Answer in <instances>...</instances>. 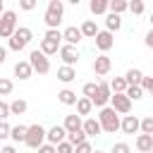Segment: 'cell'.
I'll return each instance as SVG.
<instances>
[{
	"label": "cell",
	"mask_w": 153,
	"mask_h": 153,
	"mask_svg": "<svg viewBox=\"0 0 153 153\" xmlns=\"http://www.w3.org/2000/svg\"><path fill=\"white\" fill-rule=\"evenodd\" d=\"M57 79L62 81V84H72L74 79H76V69L74 67H57Z\"/></svg>",
	"instance_id": "obj_23"
},
{
	"label": "cell",
	"mask_w": 153,
	"mask_h": 153,
	"mask_svg": "<svg viewBox=\"0 0 153 153\" xmlns=\"http://www.w3.org/2000/svg\"><path fill=\"white\" fill-rule=\"evenodd\" d=\"M110 153H131V148H129V143H124V141H117V143L110 148Z\"/></svg>",
	"instance_id": "obj_37"
},
{
	"label": "cell",
	"mask_w": 153,
	"mask_h": 153,
	"mask_svg": "<svg viewBox=\"0 0 153 153\" xmlns=\"http://www.w3.org/2000/svg\"><path fill=\"white\" fill-rule=\"evenodd\" d=\"M55 151H57V153H74V146L65 139L62 143H57V146H55Z\"/></svg>",
	"instance_id": "obj_38"
},
{
	"label": "cell",
	"mask_w": 153,
	"mask_h": 153,
	"mask_svg": "<svg viewBox=\"0 0 153 153\" xmlns=\"http://www.w3.org/2000/svg\"><path fill=\"white\" fill-rule=\"evenodd\" d=\"M88 10L91 14H108V0H91Z\"/></svg>",
	"instance_id": "obj_29"
},
{
	"label": "cell",
	"mask_w": 153,
	"mask_h": 153,
	"mask_svg": "<svg viewBox=\"0 0 153 153\" xmlns=\"http://www.w3.org/2000/svg\"><path fill=\"white\" fill-rule=\"evenodd\" d=\"M81 38H84V36H81L79 26H67V29L62 31V41H65V45H74V48H76V43H79Z\"/></svg>",
	"instance_id": "obj_15"
},
{
	"label": "cell",
	"mask_w": 153,
	"mask_h": 153,
	"mask_svg": "<svg viewBox=\"0 0 153 153\" xmlns=\"http://www.w3.org/2000/svg\"><path fill=\"white\" fill-rule=\"evenodd\" d=\"M98 122H100L103 134H115V131L120 129V115H117L110 105H105V108L98 110Z\"/></svg>",
	"instance_id": "obj_3"
},
{
	"label": "cell",
	"mask_w": 153,
	"mask_h": 153,
	"mask_svg": "<svg viewBox=\"0 0 153 153\" xmlns=\"http://www.w3.org/2000/svg\"><path fill=\"white\" fill-rule=\"evenodd\" d=\"M141 88H143V91H148V93H151V98H153V76H143Z\"/></svg>",
	"instance_id": "obj_42"
},
{
	"label": "cell",
	"mask_w": 153,
	"mask_h": 153,
	"mask_svg": "<svg viewBox=\"0 0 153 153\" xmlns=\"http://www.w3.org/2000/svg\"><path fill=\"white\" fill-rule=\"evenodd\" d=\"M79 31H81V36H84V38H96V33H98L100 29L96 26V22H93V19H84V22H81V26H79Z\"/></svg>",
	"instance_id": "obj_22"
},
{
	"label": "cell",
	"mask_w": 153,
	"mask_h": 153,
	"mask_svg": "<svg viewBox=\"0 0 153 153\" xmlns=\"http://www.w3.org/2000/svg\"><path fill=\"white\" fill-rule=\"evenodd\" d=\"M143 43H146V48H151V50H153V29H151V31L146 33V38H143Z\"/></svg>",
	"instance_id": "obj_45"
},
{
	"label": "cell",
	"mask_w": 153,
	"mask_h": 153,
	"mask_svg": "<svg viewBox=\"0 0 153 153\" xmlns=\"http://www.w3.org/2000/svg\"><path fill=\"white\" fill-rule=\"evenodd\" d=\"M26 129H29L26 124H14V127L10 129V139L17 141V143H19V141L24 143V139H26Z\"/></svg>",
	"instance_id": "obj_27"
},
{
	"label": "cell",
	"mask_w": 153,
	"mask_h": 153,
	"mask_svg": "<svg viewBox=\"0 0 153 153\" xmlns=\"http://www.w3.org/2000/svg\"><path fill=\"white\" fill-rule=\"evenodd\" d=\"M29 65H31V69L36 74H48L50 72V57H45L38 48L29 53Z\"/></svg>",
	"instance_id": "obj_7"
},
{
	"label": "cell",
	"mask_w": 153,
	"mask_h": 153,
	"mask_svg": "<svg viewBox=\"0 0 153 153\" xmlns=\"http://www.w3.org/2000/svg\"><path fill=\"white\" fill-rule=\"evenodd\" d=\"M24 143L29 146V148H33V151H38L43 143H45V127L43 124H29V129H26V139H24Z\"/></svg>",
	"instance_id": "obj_5"
},
{
	"label": "cell",
	"mask_w": 153,
	"mask_h": 153,
	"mask_svg": "<svg viewBox=\"0 0 153 153\" xmlns=\"http://www.w3.org/2000/svg\"><path fill=\"white\" fill-rule=\"evenodd\" d=\"M12 88H14V81L7 76H0V96H10Z\"/></svg>",
	"instance_id": "obj_35"
},
{
	"label": "cell",
	"mask_w": 153,
	"mask_h": 153,
	"mask_svg": "<svg viewBox=\"0 0 153 153\" xmlns=\"http://www.w3.org/2000/svg\"><path fill=\"white\" fill-rule=\"evenodd\" d=\"M143 10H146L143 0H131V2H129V12H131V14H143Z\"/></svg>",
	"instance_id": "obj_36"
},
{
	"label": "cell",
	"mask_w": 153,
	"mask_h": 153,
	"mask_svg": "<svg viewBox=\"0 0 153 153\" xmlns=\"http://www.w3.org/2000/svg\"><path fill=\"white\" fill-rule=\"evenodd\" d=\"M93 153H105V151H96V148H93Z\"/></svg>",
	"instance_id": "obj_50"
},
{
	"label": "cell",
	"mask_w": 153,
	"mask_h": 153,
	"mask_svg": "<svg viewBox=\"0 0 153 153\" xmlns=\"http://www.w3.org/2000/svg\"><path fill=\"white\" fill-rule=\"evenodd\" d=\"M151 153H153V151H151Z\"/></svg>",
	"instance_id": "obj_51"
},
{
	"label": "cell",
	"mask_w": 153,
	"mask_h": 153,
	"mask_svg": "<svg viewBox=\"0 0 153 153\" xmlns=\"http://www.w3.org/2000/svg\"><path fill=\"white\" fill-rule=\"evenodd\" d=\"M93 43H96V48L100 50V55H105L112 45H115V33H110V31H98L96 33V38H93Z\"/></svg>",
	"instance_id": "obj_10"
},
{
	"label": "cell",
	"mask_w": 153,
	"mask_h": 153,
	"mask_svg": "<svg viewBox=\"0 0 153 153\" xmlns=\"http://www.w3.org/2000/svg\"><path fill=\"white\" fill-rule=\"evenodd\" d=\"M60 57H62V62H65V67H74L76 62H79V50L74 48V45H60Z\"/></svg>",
	"instance_id": "obj_12"
},
{
	"label": "cell",
	"mask_w": 153,
	"mask_h": 153,
	"mask_svg": "<svg viewBox=\"0 0 153 153\" xmlns=\"http://www.w3.org/2000/svg\"><path fill=\"white\" fill-rule=\"evenodd\" d=\"M62 17H65V2H62V0H48L45 14H43L45 26H48V29H60Z\"/></svg>",
	"instance_id": "obj_2"
},
{
	"label": "cell",
	"mask_w": 153,
	"mask_h": 153,
	"mask_svg": "<svg viewBox=\"0 0 153 153\" xmlns=\"http://www.w3.org/2000/svg\"><path fill=\"white\" fill-rule=\"evenodd\" d=\"M134 146H136V153H151V151H153V136L139 134L136 141H134Z\"/></svg>",
	"instance_id": "obj_18"
},
{
	"label": "cell",
	"mask_w": 153,
	"mask_h": 153,
	"mask_svg": "<svg viewBox=\"0 0 153 153\" xmlns=\"http://www.w3.org/2000/svg\"><path fill=\"white\" fill-rule=\"evenodd\" d=\"M26 110H29V105H26L24 98H14V100L10 103V115H24Z\"/></svg>",
	"instance_id": "obj_28"
},
{
	"label": "cell",
	"mask_w": 153,
	"mask_h": 153,
	"mask_svg": "<svg viewBox=\"0 0 153 153\" xmlns=\"http://www.w3.org/2000/svg\"><path fill=\"white\" fill-rule=\"evenodd\" d=\"M2 14H5V2L0 0V17H2Z\"/></svg>",
	"instance_id": "obj_48"
},
{
	"label": "cell",
	"mask_w": 153,
	"mask_h": 153,
	"mask_svg": "<svg viewBox=\"0 0 153 153\" xmlns=\"http://www.w3.org/2000/svg\"><path fill=\"white\" fill-rule=\"evenodd\" d=\"M139 134H148V136H153V115H146V117H141Z\"/></svg>",
	"instance_id": "obj_31"
},
{
	"label": "cell",
	"mask_w": 153,
	"mask_h": 153,
	"mask_svg": "<svg viewBox=\"0 0 153 153\" xmlns=\"http://www.w3.org/2000/svg\"><path fill=\"white\" fill-rule=\"evenodd\" d=\"M31 38H33V31H31L29 26H17V31L12 33V38L7 41V48L14 50V53H22V50L31 43Z\"/></svg>",
	"instance_id": "obj_4"
},
{
	"label": "cell",
	"mask_w": 153,
	"mask_h": 153,
	"mask_svg": "<svg viewBox=\"0 0 153 153\" xmlns=\"http://www.w3.org/2000/svg\"><path fill=\"white\" fill-rule=\"evenodd\" d=\"M65 139H67V131H65L62 124H53L50 129H45V143L57 146V143H62Z\"/></svg>",
	"instance_id": "obj_11"
},
{
	"label": "cell",
	"mask_w": 153,
	"mask_h": 153,
	"mask_svg": "<svg viewBox=\"0 0 153 153\" xmlns=\"http://www.w3.org/2000/svg\"><path fill=\"white\" fill-rule=\"evenodd\" d=\"M124 96H127L129 100H141V98H143V88H141V86H127Z\"/></svg>",
	"instance_id": "obj_33"
},
{
	"label": "cell",
	"mask_w": 153,
	"mask_h": 153,
	"mask_svg": "<svg viewBox=\"0 0 153 153\" xmlns=\"http://www.w3.org/2000/svg\"><path fill=\"white\" fill-rule=\"evenodd\" d=\"M67 141H69L72 146H79V143H84V141H88V139H86L84 129H79V131H72V134H67Z\"/></svg>",
	"instance_id": "obj_34"
},
{
	"label": "cell",
	"mask_w": 153,
	"mask_h": 153,
	"mask_svg": "<svg viewBox=\"0 0 153 153\" xmlns=\"http://www.w3.org/2000/svg\"><path fill=\"white\" fill-rule=\"evenodd\" d=\"M5 60H7V48H5V45H0V65H2Z\"/></svg>",
	"instance_id": "obj_46"
},
{
	"label": "cell",
	"mask_w": 153,
	"mask_h": 153,
	"mask_svg": "<svg viewBox=\"0 0 153 153\" xmlns=\"http://www.w3.org/2000/svg\"><path fill=\"white\" fill-rule=\"evenodd\" d=\"M81 124H84V120H81L79 115H65V122H62V127H65V131H67V134H72V131H79V129H81Z\"/></svg>",
	"instance_id": "obj_20"
},
{
	"label": "cell",
	"mask_w": 153,
	"mask_h": 153,
	"mask_svg": "<svg viewBox=\"0 0 153 153\" xmlns=\"http://www.w3.org/2000/svg\"><path fill=\"white\" fill-rule=\"evenodd\" d=\"M139 127H141V120L136 115H124L120 120V129L124 134H139Z\"/></svg>",
	"instance_id": "obj_13"
},
{
	"label": "cell",
	"mask_w": 153,
	"mask_h": 153,
	"mask_svg": "<svg viewBox=\"0 0 153 153\" xmlns=\"http://www.w3.org/2000/svg\"><path fill=\"white\" fill-rule=\"evenodd\" d=\"M110 69H112V60H110L108 55H98V57L93 60V72H96V76H105Z\"/></svg>",
	"instance_id": "obj_14"
},
{
	"label": "cell",
	"mask_w": 153,
	"mask_h": 153,
	"mask_svg": "<svg viewBox=\"0 0 153 153\" xmlns=\"http://www.w3.org/2000/svg\"><path fill=\"white\" fill-rule=\"evenodd\" d=\"M91 110H93V103H91L88 98L79 96V98H76V115H79V117H86V115H91Z\"/></svg>",
	"instance_id": "obj_24"
},
{
	"label": "cell",
	"mask_w": 153,
	"mask_h": 153,
	"mask_svg": "<svg viewBox=\"0 0 153 153\" xmlns=\"http://www.w3.org/2000/svg\"><path fill=\"white\" fill-rule=\"evenodd\" d=\"M110 96H112V91H110V84L100 79V81H98V91H96V96L91 98L93 108H105V105H110Z\"/></svg>",
	"instance_id": "obj_8"
},
{
	"label": "cell",
	"mask_w": 153,
	"mask_h": 153,
	"mask_svg": "<svg viewBox=\"0 0 153 153\" xmlns=\"http://www.w3.org/2000/svg\"><path fill=\"white\" fill-rule=\"evenodd\" d=\"M17 31V12L14 10H5V14L0 17V38H12V33Z\"/></svg>",
	"instance_id": "obj_6"
},
{
	"label": "cell",
	"mask_w": 153,
	"mask_h": 153,
	"mask_svg": "<svg viewBox=\"0 0 153 153\" xmlns=\"http://www.w3.org/2000/svg\"><path fill=\"white\" fill-rule=\"evenodd\" d=\"M74 153H93V146H91V141H84V143L74 146Z\"/></svg>",
	"instance_id": "obj_40"
},
{
	"label": "cell",
	"mask_w": 153,
	"mask_h": 153,
	"mask_svg": "<svg viewBox=\"0 0 153 153\" xmlns=\"http://www.w3.org/2000/svg\"><path fill=\"white\" fill-rule=\"evenodd\" d=\"M127 10H129V2L127 0H108V12L122 17V12H127Z\"/></svg>",
	"instance_id": "obj_25"
},
{
	"label": "cell",
	"mask_w": 153,
	"mask_h": 153,
	"mask_svg": "<svg viewBox=\"0 0 153 153\" xmlns=\"http://www.w3.org/2000/svg\"><path fill=\"white\" fill-rule=\"evenodd\" d=\"M110 108H112L117 115L124 117V115L131 112V100H129L124 93H112V96H110Z\"/></svg>",
	"instance_id": "obj_9"
},
{
	"label": "cell",
	"mask_w": 153,
	"mask_h": 153,
	"mask_svg": "<svg viewBox=\"0 0 153 153\" xmlns=\"http://www.w3.org/2000/svg\"><path fill=\"white\" fill-rule=\"evenodd\" d=\"M76 98H79V96H76L72 88H62V91L57 93V100H60L62 105H76Z\"/></svg>",
	"instance_id": "obj_26"
},
{
	"label": "cell",
	"mask_w": 153,
	"mask_h": 153,
	"mask_svg": "<svg viewBox=\"0 0 153 153\" xmlns=\"http://www.w3.org/2000/svg\"><path fill=\"white\" fill-rule=\"evenodd\" d=\"M96 91H98V81H88V84H84V86H81V96H84V98H88V100L96 96Z\"/></svg>",
	"instance_id": "obj_32"
},
{
	"label": "cell",
	"mask_w": 153,
	"mask_h": 153,
	"mask_svg": "<svg viewBox=\"0 0 153 153\" xmlns=\"http://www.w3.org/2000/svg\"><path fill=\"white\" fill-rule=\"evenodd\" d=\"M120 29H122V17H120V14L108 12V14H105V31L115 33V31H120Z\"/></svg>",
	"instance_id": "obj_21"
},
{
	"label": "cell",
	"mask_w": 153,
	"mask_h": 153,
	"mask_svg": "<svg viewBox=\"0 0 153 153\" xmlns=\"http://www.w3.org/2000/svg\"><path fill=\"white\" fill-rule=\"evenodd\" d=\"M10 129L12 127L7 122H0V139H10Z\"/></svg>",
	"instance_id": "obj_43"
},
{
	"label": "cell",
	"mask_w": 153,
	"mask_h": 153,
	"mask_svg": "<svg viewBox=\"0 0 153 153\" xmlns=\"http://www.w3.org/2000/svg\"><path fill=\"white\" fill-rule=\"evenodd\" d=\"M38 153H57V151H55V146H50V143H43V146L38 148Z\"/></svg>",
	"instance_id": "obj_44"
},
{
	"label": "cell",
	"mask_w": 153,
	"mask_h": 153,
	"mask_svg": "<svg viewBox=\"0 0 153 153\" xmlns=\"http://www.w3.org/2000/svg\"><path fill=\"white\" fill-rule=\"evenodd\" d=\"M0 153H17V148H14V146H2Z\"/></svg>",
	"instance_id": "obj_47"
},
{
	"label": "cell",
	"mask_w": 153,
	"mask_h": 153,
	"mask_svg": "<svg viewBox=\"0 0 153 153\" xmlns=\"http://www.w3.org/2000/svg\"><path fill=\"white\" fill-rule=\"evenodd\" d=\"M151 29H153V12H151Z\"/></svg>",
	"instance_id": "obj_49"
},
{
	"label": "cell",
	"mask_w": 153,
	"mask_h": 153,
	"mask_svg": "<svg viewBox=\"0 0 153 153\" xmlns=\"http://www.w3.org/2000/svg\"><path fill=\"white\" fill-rule=\"evenodd\" d=\"M7 117H10V103L0 100V122H7Z\"/></svg>",
	"instance_id": "obj_41"
},
{
	"label": "cell",
	"mask_w": 153,
	"mask_h": 153,
	"mask_svg": "<svg viewBox=\"0 0 153 153\" xmlns=\"http://www.w3.org/2000/svg\"><path fill=\"white\" fill-rule=\"evenodd\" d=\"M124 81H127V86H141V81H143V72H141L139 67H131V69L124 72Z\"/></svg>",
	"instance_id": "obj_19"
},
{
	"label": "cell",
	"mask_w": 153,
	"mask_h": 153,
	"mask_svg": "<svg viewBox=\"0 0 153 153\" xmlns=\"http://www.w3.org/2000/svg\"><path fill=\"white\" fill-rule=\"evenodd\" d=\"M31 74H33V69H31L29 60H19V62L14 65V76H19V81H26V79H31Z\"/></svg>",
	"instance_id": "obj_17"
},
{
	"label": "cell",
	"mask_w": 153,
	"mask_h": 153,
	"mask_svg": "<svg viewBox=\"0 0 153 153\" xmlns=\"http://www.w3.org/2000/svg\"><path fill=\"white\" fill-rule=\"evenodd\" d=\"M36 0H19V10H24V12H31V10H36Z\"/></svg>",
	"instance_id": "obj_39"
},
{
	"label": "cell",
	"mask_w": 153,
	"mask_h": 153,
	"mask_svg": "<svg viewBox=\"0 0 153 153\" xmlns=\"http://www.w3.org/2000/svg\"><path fill=\"white\" fill-rule=\"evenodd\" d=\"M60 45H62V31H60V29H48V31L43 33V38H41L38 50H41L45 57H50V55H55V53L60 50Z\"/></svg>",
	"instance_id": "obj_1"
},
{
	"label": "cell",
	"mask_w": 153,
	"mask_h": 153,
	"mask_svg": "<svg viewBox=\"0 0 153 153\" xmlns=\"http://www.w3.org/2000/svg\"><path fill=\"white\" fill-rule=\"evenodd\" d=\"M81 129H84L86 139H88V136H98V134H103L98 117H86V120H84V124H81Z\"/></svg>",
	"instance_id": "obj_16"
},
{
	"label": "cell",
	"mask_w": 153,
	"mask_h": 153,
	"mask_svg": "<svg viewBox=\"0 0 153 153\" xmlns=\"http://www.w3.org/2000/svg\"><path fill=\"white\" fill-rule=\"evenodd\" d=\"M108 84H110V91H112V93H124V91H127L124 76H115V79H110Z\"/></svg>",
	"instance_id": "obj_30"
}]
</instances>
